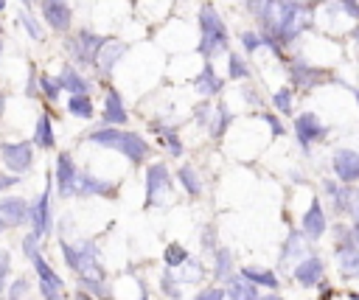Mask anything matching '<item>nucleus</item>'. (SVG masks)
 <instances>
[{
  "label": "nucleus",
  "mask_w": 359,
  "mask_h": 300,
  "mask_svg": "<svg viewBox=\"0 0 359 300\" xmlns=\"http://www.w3.org/2000/svg\"><path fill=\"white\" fill-rule=\"evenodd\" d=\"M87 143L101 146V149H112L118 154H123L132 165H140L151 157V146L146 137H140L137 132L129 129H118V126H98L87 135Z\"/></svg>",
  "instance_id": "nucleus-1"
},
{
  "label": "nucleus",
  "mask_w": 359,
  "mask_h": 300,
  "mask_svg": "<svg viewBox=\"0 0 359 300\" xmlns=\"http://www.w3.org/2000/svg\"><path fill=\"white\" fill-rule=\"evenodd\" d=\"M222 50H227V28L219 11L210 3H202L199 6V53L205 59H213Z\"/></svg>",
  "instance_id": "nucleus-2"
},
{
  "label": "nucleus",
  "mask_w": 359,
  "mask_h": 300,
  "mask_svg": "<svg viewBox=\"0 0 359 300\" xmlns=\"http://www.w3.org/2000/svg\"><path fill=\"white\" fill-rule=\"evenodd\" d=\"M107 42H109V36H104L93 28H79L65 36V53L81 67H95V59Z\"/></svg>",
  "instance_id": "nucleus-3"
},
{
  "label": "nucleus",
  "mask_w": 359,
  "mask_h": 300,
  "mask_svg": "<svg viewBox=\"0 0 359 300\" xmlns=\"http://www.w3.org/2000/svg\"><path fill=\"white\" fill-rule=\"evenodd\" d=\"M0 160L14 177H22L34 165V143L31 140H3L0 143Z\"/></svg>",
  "instance_id": "nucleus-4"
},
{
  "label": "nucleus",
  "mask_w": 359,
  "mask_h": 300,
  "mask_svg": "<svg viewBox=\"0 0 359 300\" xmlns=\"http://www.w3.org/2000/svg\"><path fill=\"white\" fill-rule=\"evenodd\" d=\"M174 182H171V174H168V165L163 160L151 163L146 168V207H160L165 202V196L171 193Z\"/></svg>",
  "instance_id": "nucleus-5"
},
{
  "label": "nucleus",
  "mask_w": 359,
  "mask_h": 300,
  "mask_svg": "<svg viewBox=\"0 0 359 300\" xmlns=\"http://www.w3.org/2000/svg\"><path fill=\"white\" fill-rule=\"evenodd\" d=\"M42 22L56 34H70L73 25V8L67 0H36Z\"/></svg>",
  "instance_id": "nucleus-6"
},
{
  "label": "nucleus",
  "mask_w": 359,
  "mask_h": 300,
  "mask_svg": "<svg viewBox=\"0 0 359 300\" xmlns=\"http://www.w3.org/2000/svg\"><path fill=\"white\" fill-rule=\"evenodd\" d=\"M34 272H36V280H39V294H42V300H65L67 294H65V280L50 269V264L42 258V255H36L34 261Z\"/></svg>",
  "instance_id": "nucleus-7"
},
{
  "label": "nucleus",
  "mask_w": 359,
  "mask_h": 300,
  "mask_svg": "<svg viewBox=\"0 0 359 300\" xmlns=\"http://www.w3.org/2000/svg\"><path fill=\"white\" fill-rule=\"evenodd\" d=\"M76 182H79V168L73 163V157L67 151L56 154V168H53V185L59 191V196H76Z\"/></svg>",
  "instance_id": "nucleus-8"
},
{
  "label": "nucleus",
  "mask_w": 359,
  "mask_h": 300,
  "mask_svg": "<svg viewBox=\"0 0 359 300\" xmlns=\"http://www.w3.org/2000/svg\"><path fill=\"white\" fill-rule=\"evenodd\" d=\"M28 224H31V233H36L39 238H45V236H50V230H53V216H50V185H45V191L36 196V202L31 205V219H28Z\"/></svg>",
  "instance_id": "nucleus-9"
},
{
  "label": "nucleus",
  "mask_w": 359,
  "mask_h": 300,
  "mask_svg": "<svg viewBox=\"0 0 359 300\" xmlns=\"http://www.w3.org/2000/svg\"><path fill=\"white\" fill-rule=\"evenodd\" d=\"M79 250V278H101L107 280V269H104V261H101V252L93 241H81L76 244Z\"/></svg>",
  "instance_id": "nucleus-10"
},
{
  "label": "nucleus",
  "mask_w": 359,
  "mask_h": 300,
  "mask_svg": "<svg viewBox=\"0 0 359 300\" xmlns=\"http://www.w3.org/2000/svg\"><path fill=\"white\" fill-rule=\"evenodd\" d=\"M0 219L6 227H22L31 219V202L22 196H0Z\"/></svg>",
  "instance_id": "nucleus-11"
},
{
  "label": "nucleus",
  "mask_w": 359,
  "mask_h": 300,
  "mask_svg": "<svg viewBox=\"0 0 359 300\" xmlns=\"http://www.w3.org/2000/svg\"><path fill=\"white\" fill-rule=\"evenodd\" d=\"M118 193V185L112 179H101L90 171H79V182H76V196H101L109 199Z\"/></svg>",
  "instance_id": "nucleus-12"
},
{
  "label": "nucleus",
  "mask_w": 359,
  "mask_h": 300,
  "mask_svg": "<svg viewBox=\"0 0 359 300\" xmlns=\"http://www.w3.org/2000/svg\"><path fill=\"white\" fill-rule=\"evenodd\" d=\"M129 121V112H126V104L121 98V93L115 87L107 90L104 95V109H101V126H118L123 129V123Z\"/></svg>",
  "instance_id": "nucleus-13"
},
{
  "label": "nucleus",
  "mask_w": 359,
  "mask_h": 300,
  "mask_svg": "<svg viewBox=\"0 0 359 300\" xmlns=\"http://www.w3.org/2000/svg\"><path fill=\"white\" fill-rule=\"evenodd\" d=\"M56 79H59L62 93H70V95H90V90H93V81L76 64H65Z\"/></svg>",
  "instance_id": "nucleus-14"
},
{
  "label": "nucleus",
  "mask_w": 359,
  "mask_h": 300,
  "mask_svg": "<svg viewBox=\"0 0 359 300\" xmlns=\"http://www.w3.org/2000/svg\"><path fill=\"white\" fill-rule=\"evenodd\" d=\"M129 48H126V42H118V39H112L109 36V42L101 48V53H98V59H95V67L93 70H98L101 76H109L112 73V67L121 62V56L126 53Z\"/></svg>",
  "instance_id": "nucleus-15"
},
{
  "label": "nucleus",
  "mask_w": 359,
  "mask_h": 300,
  "mask_svg": "<svg viewBox=\"0 0 359 300\" xmlns=\"http://www.w3.org/2000/svg\"><path fill=\"white\" fill-rule=\"evenodd\" d=\"M34 140V146L36 149H45V151H50L53 146H56V137H53V123H50V115L48 112H39L36 115V123H34V135H31Z\"/></svg>",
  "instance_id": "nucleus-16"
},
{
  "label": "nucleus",
  "mask_w": 359,
  "mask_h": 300,
  "mask_svg": "<svg viewBox=\"0 0 359 300\" xmlns=\"http://www.w3.org/2000/svg\"><path fill=\"white\" fill-rule=\"evenodd\" d=\"M224 297H230V300H258V286H252L241 275H233V278L224 280Z\"/></svg>",
  "instance_id": "nucleus-17"
},
{
  "label": "nucleus",
  "mask_w": 359,
  "mask_h": 300,
  "mask_svg": "<svg viewBox=\"0 0 359 300\" xmlns=\"http://www.w3.org/2000/svg\"><path fill=\"white\" fill-rule=\"evenodd\" d=\"M151 132L160 137V143L168 149L171 157H182L185 146H182V140H180V135H177L174 126H165V123H160V121H151Z\"/></svg>",
  "instance_id": "nucleus-18"
},
{
  "label": "nucleus",
  "mask_w": 359,
  "mask_h": 300,
  "mask_svg": "<svg viewBox=\"0 0 359 300\" xmlns=\"http://www.w3.org/2000/svg\"><path fill=\"white\" fill-rule=\"evenodd\" d=\"M194 90H196L199 95H216V93L222 90V79L216 76V70L210 67V62L196 73V79H194Z\"/></svg>",
  "instance_id": "nucleus-19"
},
{
  "label": "nucleus",
  "mask_w": 359,
  "mask_h": 300,
  "mask_svg": "<svg viewBox=\"0 0 359 300\" xmlns=\"http://www.w3.org/2000/svg\"><path fill=\"white\" fill-rule=\"evenodd\" d=\"M320 275H323V261L320 258H303L297 266H294V278H297V283H303V286H314L317 280H320Z\"/></svg>",
  "instance_id": "nucleus-20"
},
{
  "label": "nucleus",
  "mask_w": 359,
  "mask_h": 300,
  "mask_svg": "<svg viewBox=\"0 0 359 300\" xmlns=\"http://www.w3.org/2000/svg\"><path fill=\"white\" fill-rule=\"evenodd\" d=\"M177 182H180V188H182L188 196H202V177L196 174L194 165L182 163V165L177 168Z\"/></svg>",
  "instance_id": "nucleus-21"
},
{
  "label": "nucleus",
  "mask_w": 359,
  "mask_h": 300,
  "mask_svg": "<svg viewBox=\"0 0 359 300\" xmlns=\"http://www.w3.org/2000/svg\"><path fill=\"white\" fill-rule=\"evenodd\" d=\"M334 168H337L339 179H345V182L356 179L359 177V154H353V151H337Z\"/></svg>",
  "instance_id": "nucleus-22"
},
{
  "label": "nucleus",
  "mask_w": 359,
  "mask_h": 300,
  "mask_svg": "<svg viewBox=\"0 0 359 300\" xmlns=\"http://www.w3.org/2000/svg\"><path fill=\"white\" fill-rule=\"evenodd\" d=\"M323 230H325V216H323V207L314 202V205L303 213V233H306L309 238H317V236H323Z\"/></svg>",
  "instance_id": "nucleus-23"
},
{
  "label": "nucleus",
  "mask_w": 359,
  "mask_h": 300,
  "mask_svg": "<svg viewBox=\"0 0 359 300\" xmlns=\"http://www.w3.org/2000/svg\"><path fill=\"white\" fill-rule=\"evenodd\" d=\"M67 112H70L73 118H81V121L95 118L93 98H90V95H67Z\"/></svg>",
  "instance_id": "nucleus-24"
},
{
  "label": "nucleus",
  "mask_w": 359,
  "mask_h": 300,
  "mask_svg": "<svg viewBox=\"0 0 359 300\" xmlns=\"http://www.w3.org/2000/svg\"><path fill=\"white\" fill-rule=\"evenodd\" d=\"M213 278L216 280L233 278V252L224 247H216V252H213Z\"/></svg>",
  "instance_id": "nucleus-25"
},
{
  "label": "nucleus",
  "mask_w": 359,
  "mask_h": 300,
  "mask_svg": "<svg viewBox=\"0 0 359 300\" xmlns=\"http://www.w3.org/2000/svg\"><path fill=\"white\" fill-rule=\"evenodd\" d=\"M157 286H160V292L168 297V300H182V283H180V278H177V272L174 269H163L160 272V280H157Z\"/></svg>",
  "instance_id": "nucleus-26"
},
{
  "label": "nucleus",
  "mask_w": 359,
  "mask_h": 300,
  "mask_svg": "<svg viewBox=\"0 0 359 300\" xmlns=\"http://www.w3.org/2000/svg\"><path fill=\"white\" fill-rule=\"evenodd\" d=\"M294 129H297V137H300L303 146L311 143V140H317V137L323 135V129H320V123H317L314 115H300L297 123H294Z\"/></svg>",
  "instance_id": "nucleus-27"
},
{
  "label": "nucleus",
  "mask_w": 359,
  "mask_h": 300,
  "mask_svg": "<svg viewBox=\"0 0 359 300\" xmlns=\"http://www.w3.org/2000/svg\"><path fill=\"white\" fill-rule=\"evenodd\" d=\"M241 278L250 280L252 286H266V289H275V286H278L275 272L261 269V266H244V269H241Z\"/></svg>",
  "instance_id": "nucleus-28"
},
{
  "label": "nucleus",
  "mask_w": 359,
  "mask_h": 300,
  "mask_svg": "<svg viewBox=\"0 0 359 300\" xmlns=\"http://www.w3.org/2000/svg\"><path fill=\"white\" fill-rule=\"evenodd\" d=\"M79 289H84L95 300H112L115 297L112 289H109V283L101 280V278H79Z\"/></svg>",
  "instance_id": "nucleus-29"
},
{
  "label": "nucleus",
  "mask_w": 359,
  "mask_h": 300,
  "mask_svg": "<svg viewBox=\"0 0 359 300\" xmlns=\"http://www.w3.org/2000/svg\"><path fill=\"white\" fill-rule=\"evenodd\" d=\"M17 22L22 25V31H25V34H28L34 42H42V39H45V28L39 25V20H36V17H34L28 8H20V14H17Z\"/></svg>",
  "instance_id": "nucleus-30"
},
{
  "label": "nucleus",
  "mask_w": 359,
  "mask_h": 300,
  "mask_svg": "<svg viewBox=\"0 0 359 300\" xmlns=\"http://www.w3.org/2000/svg\"><path fill=\"white\" fill-rule=\"evenodd\" d=\"M188 258H191V252H188V250H185L180 241H171V244L163 250V264H165L168 269H180V266H182Z\"/></svg>",
  "instance_id": "nucleus-31"
},
{
  "label": "nucleus",
  "mask_w": 359,
  "mask_h": 300,
  "mask_svg": "<svg viewBox=\"0 0 359 300\" xmlns=\"http://www.w3.org/2000/svg\"><path fill=\"white\" fill-rule=\"evenodd\" d=\"M230 121H233V115L227 112V107H224V104H219V107H216V115L210 118V137H213V140H219V137L227 132Z\"/></svg>",
  "instance_id": "nucleus-32"
},
{
  "label": "nucleus",
  "mask_w": 359,
  "mask_h": 300,
  "mask_svg": "<svg viewBox=\"0 0 359 300\" xmlns=\"http://www.w3.org/2000/svg\"><path fill=\"white\" fill-rule=\"evenodd\" d=\"M202 275H205V266H202L196 258H188V261L180 266V272H177L180 283H199Z\"/></svg>",
  "instance_id": "nucleus-33"
},
{
  "label": "nucleus",
  "mask_w": 359,
  "mask_h": 300,
  "mask_svg": "<svg viewBox=\"0 0 359 300\" xmlns=\"http://www.w3.org/2000/svg\"><path fill=\"white\" fill-rule=\"evenodd\" d=\"M36 81H39V93L53 104V101H59V95H62V87H59V79L56 76H50V73H39L36 76Z\"/></svg>",
  "instance_id": "nucleus-34"
},
{
  "label": "nucleus",
  "mask_w": 359,
  "mask_h": 300,
  "mask_svg": "<svg viewBox=\"0 0 359 300\" xmlns=\"http://www.w3.org/2000/svg\"><path fill=\"white\" fill-rule=\"evenodd\" d=\"M28 289H31V280H28L25 275H20V278H14V280L6 286V297H8V300H25Z\"/></svg>",
  "instance_id": "nucleus-35"
},
{
  "label": "nucleus",
  "mask_w": 359,
  "mask_h": 300,
  "mask_svg": "<svg viewBox=\"0 0 359 300\" xmlns=\"http://www.w3.org/2000/svg\"><path fill=\"white\" fill-rule=\"evenodd\" d=\"M227 76L230 79H247L250 76V70H247V64H244V59L238 53H230L227 56Z\"/></svg>",
  "instance_id": "nucleus-36"
},
{
  "label": "nucleus",
  "mask_w": 359,
  "mask_h": 300,
  "mask_svg": "<svg viewBox=\"0 0 359 300\" xmlns=\"http://www.w3.org/2000/svg\"><path fill=\"white\" fill-rule=\"evenodd\" d=\"M39 241H42V238H39L36 233H31V230L22 236V255H25L28 261H34L36 255H42V250H39Z\"/></svg>",
  "instance_id": "nucleus-37"
},
{
  "label": "nucleus",
  "mask_w": 359,
  "mask_h": 300,
  "mask_svg": "<svg viewBox=\"0 0 359 300\" xmlns=\"http://www.w3.org/2000/svg\"><path fill=\"white\" fill-rule=\"evenodd\" d=\"M8 278H11V252L6 247H0V294H6Z\"/></svg>",
  "instance_id": "nucleus-38"
},
{
  "label": "nucleus",
  "mask_w": 359,
  "mask_h": 300,
  "mask_svg": "<svg viewBox=\"0 0 359 300\" xmlns=\"http://www.w3.org/2000/svg\"><path fill=\"white\" fill-rule=\"evenodd\" d=\"M199 247H202V252H210V255L216 252L219 244H216V227H213V224H205V227H202V233H199Z\"/></svg>",
  "instance_id": "nucleus-39"
},
{
  "label": "nucleus",
  "mask_w": 359,
  "mask_h": 300,
  "mask_svg": "<svg viewBox=\"0 0 359 300\" xmlns=\"http://www.w3.org/2000/svg\"><path fill=\"white\" fill-rule=\"evenodd\" d=\"M194 300H224V289H219V286H208V289H202Z\"/></svg>",
  "instance_id": "nucleus-40"
},
{
  "label": "nucleus",
  "mask_w": 359,
  "mask_h": 300,
  "mask_svg": "<svg viewBox=\"0 0 359 300\" xmlns=\"http://www.w3.org/2000/svg\"><path fill=\"white\" fill-rule=\"evenodd\" d=\"M194 121H196L199 126H208V123H210V107H208V104L196 107V109H194Z\"/></svg>",
  "instance_id": "nucleus-41"
},
{
  "label": "nucleus",
  "mask_w": 359,
  "mask_h": 300,
  "mask_svg": "<svg viewBox=\"0 0 359 300\" xmlns=\"http://www.w3.org/2000/svg\"><path fill=\"white\" fill-rule=\"evenodd\" d=\"M258 42H261V39H258V34H255V31H244V34H241V45H244L247 50H255V48H258Z\"/></svg>",
  "instance_id": "nucleus-42"
},
{
  "label": "nucleus",
  "mask_w": 359,
  "mask_h": 300,
  "mask_svg": "<svg viewBox=\"0 0 359 300\" xmlns=\"http://www.w3.org/2000/svg\"><path fill=\"white\" fill-rule=\"evenodd\" d=\"M297 244H300V236H297V233H292V236H289V241H286V247H283V258L297 255V252H300V250H297Z\"/></svg>",
  "instance_id": "nucleus-43"
},
{
  "label": "nucleus",
  "mask_w": 359,
  "mask_h": 300,
  "mask_svg": "<svg viewBox=\"0 0 359 300\" xmlns=\"http://www.w3.org/2000/svg\"><path fill=\"white\" fill-rule=\"evenodd\" d=\"M275 104H278L283 112H289V109H292V95H289L286 90H280V93L275 95Z\"/></svg>",
  "instance_id": "nucleus-44"
},
{
  "label": "nucleus",
  "mask_w": 359,
  "mask_h": 300,
  "mask_svg": "<svg viewBox=\"0 0 359 300\" xmlns=\"http://www.w3.org/2000/svg\"><path fill=\"white\" fill-rule=\"evenodd\" d=\"M17 182H20V177H14V174H0V193L8 191V188H14Z\"/></svg>",
  "instance_id": "nucleus-45"
},
{
  "label": "nucleus",
  "mask_w": 359,
  "mask_h": 300,
  "mask_svg": "<svg viewBox=\"0 0 359 300\" xmlns=\"http://www.w3.org/2000/svg\"><path fill=\"white\" fill-rule=\"evenodd\" d=\"M264 121H266V123H269V129H272V132H275V135H280V132H283V129H280V123H278V121H275V115H264Z\"/></svg>",
  "instance_id": "nucleus-46"
},
{
  "label": "nucleus",
  "mask_w": 359,
  "mask_h": 300,
  "mask_svg": "<svg viewBox=\"0 0 359 300\" xmlns=\"http://www.w3.org/2000/svg\"><path fill=\"white\" fill-rule=\"evenodd\" d=\"M73 300H95V297H90V294H87L84 289H79V292L73 294Z\"/></svg>",
  "instance_id": "nucleus-47"
},
{
  "label": "nucleus",
  "mask_w": 359,
  "mask_h": 300,
  "mask_svg": "<svg viewBox=\"0 0 359 300\" xmlns=\"http://www.w3.org/2000/svg\"><path fill=\"white\" fill-rule=\"evenodd\" d=\"M258 300H283L280 294H264V297H258Z\"/></svg>",
  "instance_id": "nucleus-48"
},
{
  "label": "nucleus",
  "mask_w": 359,
  "mask_h": 300,
  "mask_svg": "<svg viewBox=\"0 0 359 300\" xmlns=\"http://www.w3.org/2000/svg\"><path fill=\"white\" fill-rule=\"evenodd\" d=\"M3 109H6V95L0 93V118H3Z\"/></svg>",
  "instance_id": "nucleus-49"
},
{
  "label": "nucleus",
  "mask_w": 359,
  "mask_h": 300,
  "mask_svg": "<svg viewBox=\"0 0 359 300\" xmlns=\"http://www.w3.org/2000/svg\"><path fill=\"white\" fill-rule=\"evenodd\" d=\"M20 3H22L25 8H28V6H31V3H36V0H20Z\"/></svg>",
  "instance_id": "nucleus-50"
},
{
  "label": "nucleus",
  "mask_w": 359,
  "mask_h": 300,
  "mask_svg": "<svg viewBox=\"0 0 359 300\" xmlns=\"http://www.w3.org/2000/svg\"><path fill=\"white\" fill-rule=\"evenodd\" d=\"M3 230H8V227H6V221H3V219H0V233H3Z\"/></svg>",
  "instance_id": "nucleus-51"
},
{
  "label": "nucleus",
  "mask_w": 359,
  "mask_h": 300,
  "mask_svg": "<svg viewBox=\"0 0 359 300\" xmlns=\"http://www.w3.org/2000/svg\"><path fill=\"white\" fill-rule=\"evenodd\" d=\"M351 297H353V300H359V292H353V294H351Z\"/></svg>",
  "instance_id": "nucleus-52"
},
{
  "label": "nucleus",
  "mask_w": 359,
  "mask_h": 300,
  "mask_svg": "<svg viewBox=\"0 0 359 300\" xmlns=\"http://www.w3.org/2000/svg\"><path fill=\"white\" fill-rule=\"evenodd\" d=\"M3 8H6V0H0V11H3Z\"/></svg>",
  "instance_id": "nucleus-53"
},
{
  "label": "nucleus",
  "mask_w": 359,
  "mask_h": 300,
  "mask_svg": "<svg viewBox=\"0 0 359 300\" xmlns=\"http://www.w3.org/2000/svg\"><path fill=\"white\" fill-rule=\"evenodd\" d=\"M0 56H3V39H0Z\"/></svg>",
  "instance_id": "nucleus-54"
},
{
  "label": "nucleus",
  "mask_w": 359,
  "mask_h": 300,
  "mask_svg": "<svg viewBox=\"0 0 359 300\" xmlns=\"http://www.w3.org/2000/svg\"><path fill=\"white\" fill-rule=\"evenodd\" d=\"M0 34H3V25H0Z\"/></svg>",
  "instance_id": "nucleus-55"
},
{
  "label": "nucleus",
  "mask_w": 359,
  "mask_h": 300,
  "mask_svg": "<svg viewBox=\"0 0 359 300\" xmlns=\"http://www.w3.org/2000/svg\"><path fill=\"white\" fill-rule=\"evenodd\" d=\"M140 300H146V294H143V297H140Z\"/></svg>",
  "instance_id": "nucleus-56"
},
{
  "label": "nucleus",
  "mask_w": 359,
  "mask_h": 300,
  "mask_svg": "<svg viewBox=\"0 0 359 300\" xmlns=\"http://www.w3.org/2000/svg\"><path fill=\"white\" fill-rule=\"evenodd\" d=\"M25 300H28V297H25Z\"/></svg>",
  "instance_id": "nucleus-57"
}]
</instances>
